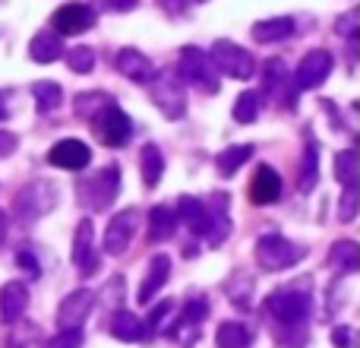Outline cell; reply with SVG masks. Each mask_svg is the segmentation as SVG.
<instances>
[{"instance_id": "cell-9", "label": "cell", "mask_w": 360, "mask_h": 348, "mask_svg": "<svg viewBox=\"0 0 360 348\" xmlns=\"http://www.w3.org/2000/svg\"><path fill=\"white\" fill-rule=\"evenodd\" d=\"M136 228H139V212L136 209L114 212L111 222H108V228H105V237H101V247H105L111 256L127 254V247L133 244V235H136Z\"/></svg>"}, {"instance_id": "cell-18", "label": "cell", "mask_w": 360, "mask_h": 348, "mask_svg": "<svg viewBox=\"0 0 360 348\" xmlns=\"http://www.w3.org/2000/svg\"><path fill=\"white\" fill-rule=\"evenodd\" d=\"M168 275H171V256L168 254L152 256V260H149V273H146V279L139 282V292H136L139 304H149V301L158 294V288L168 282Z\"/></svg>"}, {"instance_id": "cell-10", "label": "cell", "mask_w": 360, "mask_h": 348, "mask_svg": "<svg viewBox=\"0 0 360 348\" xmlns=\"http://www.w3.org/2000/svg\"><path fill=\"white\" fill-rule=\"evenodd\" d=\"M95 307V292L92 288H76L57 307V330H76L86 323V317Z\"/></svg>"}, {"instance_id": "cell-7", "label": "cell", "mask_w": 360, "mask_h": 348, "mask_svg": "<svg viewBox=\"0 0 360 348\" xmlns=\"http://www.w3.org/2000/svg\"><path fill=\"white\" fill-rule=\"evenodd\" d=\"M120 193V168L111 165V168H101L89 184L79 187V203H86L92 212L108 209V206L117 199Z\"/></svg>"}, {"instance_id": "cell-39", "label": "cell", "mask_w": 360, "mask_h": 348, "mask_svg": "<svg viewBox=\"0 0 360 348\" xmlns=\"http://www.w3.org/2000/svg\"><path fill=\"white\" fill-rule=\"evenodd\" d=\"M332 345L335 348H357L354 330H351V326H335V330H332Z\"/></svg>"}, {"instance_id": "cell-34", "label": "cell", "mask_w": 360, "mask_h": 348, "mask_svg": "<svg viewBox=\"0 0 360 348\" xmlns=\"http://www.w3.org/2000/svg\"><path fill=\"white\" fill-rule=\"evenodd\" d=\"M262 82H266V95H275L281 86H288V70H285V63L278 61V57H272V61L262 67Z\"/></svg>"}, {"instance_id": "cell-8", "label": "cell", "mask_w": 360, "mask_h": 348, "mask_svg": "<svg viewBox=\"0 0 360 348\" xmlns=\"http://www.w3.org/2000/svg\"><path fill=\"white\" fill-rule=\"evenodd\" d=\"M149 86H152V101H155V108L165 114V118L168 120L184 118L186 114V89H184V82L174 80V76L158 73Z\"/></svg>"}, {"instance_id": "cell-23", "label": "cell", "mask_w": 360, "mask_h": 348, "mask_svg": "<svg viewBox=\"0 0 360 348\" xmlns=\"http://www.w3.org/2000/svg\"><path fill=\"white\" fill-rule=\"evenodd\" d=\"M177 231V216L168 209V206H152L149 209V241H171Z\"/></svg>"}, {"instance_id": "cell-26", "label": "cell", "mask_w": 360, "mask_h": 348, "mask_svg": "<svg viewBox=\"0 0 360 348\" xmlns=\"http://www.w3.org/2000/svg\"><path fill=\"white\" fill-rule=\"evenodd\" d=\"M215 345L218 348H250L253 345V333H250L243 323H237V320H228V323L218 326Z\"/></svg>"}, {"instance_id": "cell-6", "label": "cell", "mask_w": 360, "mask_h": 348, "mask_svg": "<svg viewBox=\"0 0 360 348\" xmlns=\"http://www.w3.org/2000/svg\"><path fill=\"white\" fill-rule=\"evenodd\" d=\"M92 127H95V137H98L105 146H111V149L127 146L133 137V120L127 118V111H120L114 101L101 108L98 118H92Z\"/></svg>"}, {"instance_id": "cell-28", "label": "cell", "mask_w": 360, "mask_h": 348, "mask_svg": "<svg viewBox=\"0 0 360 348\" xmlns=\"http://www.w3.org/2000/svg\"><path fill=\"white\" fill-rule=\"evenodd\" d=\"M259 111H262V95L253 92V89H247V92L237 95L234 101V120L237 124H253V120H259Z\"/></svg>"}, {"instance_id": "cell-45", "label": "cell", "mask_w": 360, "mask_h": 348, "mask_svg": "<svg viewBox=\"0 0 360 348\" xmlns=\"http://www.w3.org/2000/svg\"><path fill=\"white\" fill-rule=\"evenodd\" d=\"M4 241H6V212L0 209V247H4Z\"/></svg>"}, {"instance_id": "cell-30", "label": "cell", "mask_w": 360, "mask_h": 348, "mask_svg": "<svg viewBox=\"0 0 360 348\" xmlns=\"http://www.w3.org/2000/svg\"><path fill=\"white\" fill-rule=\"evenodd\" d=\"M329 263L332 266H342L345 273H357L360 269V250L354 241H338L335 247L329 250Z\"/></svg>"}, {"instance_id": "cell-29", "label": "cell", "mask_w": 360, "mask_h": 348, "mask_svg": "<svg viewBox=\"0 0 360 348\" xmlns=\"http://www.w3.org/2000/svg\"><path fill=\"white\" fill-rule=\"evenodd\" d=\"M316 156H319V146H316V139H307V149H304V165H300V180H297L300 193H310L313 187H316V178H319V162H316Z\"/></svg>"}, {"instance_id": "cell-14", "label": "cell", "mask_w": 360, "mask_h": 348, "mask_svg": "<svg viewBox=\"0 0 360 348\" xmlns=\"http://www.w3.org/2000/svg\"><path fill=\"white\" fill-rule=\"evenodd\" d=\"M114 63H117L120 76H127V80H133V82H143V86H149V82L158 76L155 63H152L149 57H146L143 51H136V48H120Z\"/></svg>"}, {"instance_id": "cell-11", "label": "cell", "mask_w": 360, "mask_h": 348, "mask_svg": "<svg viewBox=\"0 0 360 348\" xmlns=\"http://www.w3.org/2000/svg\"><path fill=\"white\" fill-rule=\"evenodd\" d=\"M332 67H335V57L329 54L326 48H316V51H307L304 61L297 67V89H319L326 80H329Z\"/></svg>"}, {"instance_id": "cell-5", "label": "cell", "mask_w": 360, "mask_h": 348, "mask_svg": "<svg viewBox=\"0 0 360 348\" xmlns=\"http://www.w3.org/2000/svg\"><path fill=\"white\" fill-rule=\"evenodd\" d=\"M54 206H57V187L51 184V180H35V184H29V187L19 190L13 209H16V216L22 218L25 225H29V222L44 218Z\"/></svg>"}, {"instance_id": "cell-22", "label": "cell", "mask_w": 360, "mask_h": 348, "mask_svg": "<svg viewBox=\"0 0 360 348\" xmlns=\"http://www.w3.org/2000/svg\"><path fill=\"white\" fill-rule=\"evenodd\" d=\"M294 35V19L291 16H275V19H262V23L253 25V38L262 44L272 42H285V38Z\"/></svg>"}, {"instance_id": "cell-35", "label": "cell", "mask_w": 360, "mask_h": 348, "mask_svg": "<svg viewBox=\"0 0 360 348\" xmlns=\"http://www.w3.org/2000/svg\"><path fill=\"white\" fill-rule=\"evenodd\" d=\"M357 199H360L357 184L345 187V197H342V203H338V218H342V222H354L357 218Z\"/></svg>"}, {"instance_id": "cell-37", "label": "cell", "mask_w": 360, "mask_h": 348, "mask_svg": "<svg viewBox=\"0 0 360 348\" xmlns=\"http://www.w3.org/2000/svg\"><path fill=\"white\" fill-rule=\"evenodd\" d=\"M171 311H174V301H162L158 307H152V317H149V323H152V330H168V317H171Z\"/></svg>"}, {"instance_id": "cell-12", "label": "cell", "mask_w": 360, "mask_h": 348, "mask_svg": "<svg viewBox=\"0 0 360 348\" xmlns=\"http://www.w3.org/2000/svg\"><path fill=\"white\" fill-rule=\"evenodd\" d=\"M95 10L89 4H63L60 10L51 16V25L57 29V35H79V32L95 25Z\"/></svg>"}, {"instance_id": "cell-44", "label": "cell", "mask_w": 360, "mask_h": 348, "mask_svg": "<svg viewBox=\"0 0 360 348\" xmlns=\"http://www.w3.org/2000/svg\"><path fill=\"white\" fill-rule=\"evenodd\" d=\"M139 0H108V6H111V10H117V13H127V10H133V6H136Z\"/></svg>"}, {"instance_id": "cell-13", "label": "cell", "mask_w": 360, "mask_h": 348, "mask_svg": "<svg viewBox=\"0 0 360 348\" xmlns=\"http://www.w3.org/2000/svg\"><path fill=\"white\" fill-rule=\"evenodd\" d=\"M48 162L63 171H82L92 162V149L86 143H79V139H60V143H54L48 149Z\"/></svg>"}, {"instance_id": "cell-42", "label": "cell", "mask_w": 360, "mask_h": 348, "mask_svg": "<svg viewBox=\"0 0 360 348\" xmlns=\"http://www.w3.org/2000/svg\"><path fill=\"white\" fill-rule=\"evenodd\" d=\"M186 4H190V0H158V6H162L165 13H171V16H174V13H184Z\"/></svg>"}, {"instance_id": "cell-27", "label": "cell", "mask_w": 360, "mask_h": 348, "mask_svg": "<svg viewBox=\"0 0 360 348\" xmlns=\"http://www.w3.org/2000/svg\"><path fill=\"white\" fill-rule=\"evenodd\" d=\"M32 99H35L38 111H41V114H51V111H54V108L63 101V92H60V86H57V82L38 80V82H32Z\"/></svg>"}, {"instance_id": "cell-40", "label": "cell", "mask_w": 360, "mask_h": 348, "mask_svg": "<svg viewBox=\"0 0 360 348\" xmlns=\"http://www.w3.org/2000/svg\"><path fill=\"white\" fill-rule=\"evenodd\" d=\"M16 263H19V269H22V273L32 275V279H38V275H41V266H38L35 254H29V250H19V254H16Z\"/></svg>"}, {"instance_id": "cell-41", "label": "cell", "mask_w": 360, "mask_h": 348, "mask_svg": "<svg viewBox=\"0 0 360 348\" xmlns=\"http://www.w3.org/2000/svg\"><path fill=\"white\" fill-rule=\"evenodd\" d=\"M357 25H360L357 13H351V16H342V19H335V29L342 32L345 38H354V35H357Z\"/></svg>"}, {"instance_id": "cell-19", "label": "cell", "mask_w": 360, "mask_h": 348, "mask_svg": "<svg viewBox=\"0 0 360 348\" xmlns=\"http://www.w3.org/2000/svg\"><path fill=\"white\" fill-rule=\"evenodd\" d=\"M25 307H29V288L22 282H6L0 288V317H4V323H16L25 313Z\"/></svg>"}, {"instance_id": "cell-17", "label": "cell", "mask_w": 360, "mask_h": 348, "mask_svg": "<svg viewBox=\"0 0 360 348\" xmlns=\"http://www.w3.org/2000/svg\"><path fill=\"white\" fill-rule=\"evenodd\" d=\"M177 216L184 218V225L193 231L196 237H205L212 228V216H209V206L202 203L199 197H180L177 199Z\"/></svg>"}, {"instance_id": "cell-3", "label": "cell", "mask_w": 360, "mask_h": 348, "mask_svg": "<svg viewBox=\"0 0 360 348\" xmlns=\"http://www.w3.org/2000/svg\"><path fill=\"white\" fill-rule=\"evenodd\" d=\"M209 61L218 73L231 76V80H250L256 73V57L250 54L247 48L228 42V38H218L209 51Z\"/></svg>"}, {"instance_id": "cell-2", "label": "cell", "mask_w": 360, "mask_h": 348, "mask_svg": "<svg viewBox=\"0 0 360 348\" xmlns=\"http://www.w3.org/2000/svg\"><path fill=\"white\" fill-rule=\"evenodd\" d=\"M253 254H256V263H259L266 273H281V269H291L294 263L304 260L307 250L281 235H262L259 241H256Z\"/></svg>"}, {"instance_id": "cell-33", "label": "cell", "mask_w": 360, "mask_h": 348, "mask_svg": "<svg viewBox=\"0 0 360 348\" xmlns=\"http://www.w3.org/2000/svg\"><path fill=\"white\" fill-rule=\"evenodd\" d=\"M105 105H111V99H108L105 92H79L76 101H73V108H76L79 118H95Z\"/></svg>"}, {"instance_id": "cell-38", "label": "cell", "mask_w": 360, "mask_h": 348, "mask_svg": "<svg viewBox=\"0 0 360 348\" xmlns=\"http://www.w3.org/2000/svg\"><path fill=\"white\" fill-rule=\"evenodd\" d=\"M205 313H209V301H205V298H193L190 304L184 307V323H199Z\"/></svg>"}, {"instance_id": "cell-36", "label": "cell", "mask_w": 360, "mask_h": 348, "mask_svg": "<svg viewBox=\"0 0 360 348\" xmlns=\"http://www.w3.org/2000/svg\"><path fill=\"white\" fill-rule=\"evenodd\" d=\"M82 326H76V330H60L54 336V342H51V348H82Z\"/></svg>"}, {"instance_id": "cell-15", "label": "cell", "mask_w": 360, "mask_h": 348, "mask_svg": "<svg viewBox=\"0 0 360 348\" xmlns=\"http://www.w3.org/2000/svg\"><path fill=\"white\" fill-rule=\"evenodd\" d=\"M92 237H95L92 218H82V222L76 225V235H73V263L79 266L82 275L98 273V254L92 250Z\"/></svg>"}, {"instance_id": "cell-24", "label": "cell", "mask_w": 360, "mask_h": 348, "mask_svg": "<svg viewBox=\"0 0 360 348\" xmlns=\"http://www.w3.org/2000/svg\"><path fill=\"white\" fill-rule=\"evenodd\" d=\"M253 159V146L250 143H237V146H228V149H221L215 156V168L221 178H231L234 171L243 168V162H250Z\"/></svg>"}, {"instance_id": "cell-16", "label": "cell", "mask_w": 360, "mask_h": 348, "mask_svg": "<svg viewBox=\"0 0 360 348\" xmlns=\"http://www.w3.org/2000/svg\"><path fill=\"white\" fill-rule=\"evenodd\" d=\"M250 199L256 206H269L275 199H281V178L278 171H272L269 165H259L250 178Z\"/></svg>"}, {"instance_id": "cell-43", "label": "cell", "mask_w": 360, "mask_h": 348, "mask_svg": "<svg viewBox=\"0 0 360 348\" xmlns=\"http://www.w3.org/2000/svg\"><path fill=\"white\" fill-rule=\"evenodd\" d=\"M19 146V139L13 137V133H0V156H6V152H13Z\"/></svg>"}, {"instance_id": "cell-4", "label": "cell", "mask_w": 360, "mask_h": 348, "mask_svg": "<svg viewBox=\"0 0 360 348\" xmlns=\"http://www.w3.org/2000/svg\"><path fill=\"white\" fill-rule=\"evenodd\" d=\"M177 73L184 82H193V86L205 89L209 95L218 92V70L212 67L209 54H205L202 48H180L177 54Z\"/></svg>"}, {"instance_id": "cell-31", "label": "cell", "mask_w": 360, "mask_h": 348, "mask_svg": "<svg viewBox=\"0 0 360 348\" xmlns=\"http://www.w3.org/2000/svg\"><path fill=\"white\" fill-rule=\"evenodd\" d=\"M357 174H360V162H357V156L351 149H342V152H335V180L342 187H351V184H357Z\"/></svg>"}, {"instance_id": "cell-32", "label": "cell", "mask_w": 360, "mask_h": 348, "mask_svg": "<svg viewBox=\"0 0 360 348\" xmlns=\"http://www.w3.org/2000/svg\"><path fill=\"white\" fill-rule=\"evenodd\" d=\"M63 57H67L70 73H82V76H89V73L95 70V51L89 48V44H76V48L63 51Z\"/></svg>"}, {"instance_id": "cell-1", "label": "cell", "mask_w": 360, "mask_h": 348, "mask_svg": "<svg viewBox=\"0 0 360 348\" xmlns=\"http://www.w3.org/2000/svg\"><path fill=\"white\" fill-rule=\"evenodd\" d=\"M300 282L297 285L281 288V292H272L266 298V311L272 313L275 320H281L285 326H304L313 313V298L307 288H300Z\"/></svg>"}, {"instance_id": "cell-20", "label": "cell", "mask_w": 360, "mask_h": 348, "mask_svg": "<svg viewBox=\"0 0 360 348\" xmlns=\"http://www.w3.org/2000/svg\"><path fill=\"white\" fill-rule=\"evenodd\" d=\"M29 57L35 63H54L63 57V35H54V32H38L29 42Z\"/></svg>"}, {"instance_id": "cell-21", "label": "cell", "mask_w": 360, "mask_h": 348, "mask_svg": "<svg viewBox=\"0 0 360 348\" xmlns=\"http://www.w3.org/2000/svg\"><path fill=\"white\" fill-rule=\"evenodd\" d=\"M111 336L120 339V342H143L146 339V326L136 313L130 311H117L111 317Z\"/></svg>"}, {"instance_id": "cell-25", "label": "cell", "mask_w": 360, "mask_h": 348, "mask_svg": "<svg viewBox=\"0 0 360 348\" xmlns=\"http://www.w3.org/2000/svg\"><path fill=\"white\" fill-rule=\"evenodd\" d=\"M139 168H143V184L146 187H158L165 174V156L155 143H146L143 152H139Z\"/></svg>"}]
</instances>
